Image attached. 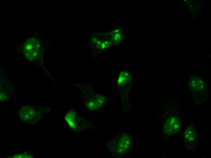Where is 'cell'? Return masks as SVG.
<instances>
[{
  "mask_svg": "<svg viewBox=\"0 0 211 158\" xmlns=\"http://www.w3.org/2000/svg\"><path fill=\"white\" fill-rule=\"evenodd\" d=\"M39 108L33 106L26 105L22 107L19 110V116L22 120L28 122H31L38 120L40 113Z\"/></svg>",
  "mask_w": 211,
  "mask_h": 158,
  "instance_id": "5",
  "label": "cell"
},
{
  "mask_svg": "<svg viewBox=\"0 0 211 158\" xmlns=\"http://www.w3.org/2000/svg\"><path fill=\"white\" fill-rule=\"evenodd\" d=\"M65 120L69 128L75 132L90 129L92 124L80 115L77 110L71 108L65 114Z\"/></svg>",
  "mask_w": 211,
  "mask_h": 158,
  "instance_id": "2",
  "label": "cell"
},
{
  "mask_svg": "<svg viewBox=\"0 0 211 158\" xmlns=\"http://www.w3.org/2000/svg\"><path fill=\"white\" fill-rule=\"evenodd\" d=\"M180 125V118L176 116L168 118L164 124V131L167 135H171L176 133L179 130Z\"/></svg>",
  "mask_w": 211,
  "mask_h": 158,
  "instance_id": "6",
  "label": "cell"
},
{
  "mask_svg": "<svg viewBox=\"0 0 211 158\" xmlns=\"http://www.w3.org/2000/svg\"><path fill=\"white\" fill-rule=\"evenodd\" d=\"M111 41L115 44H120L124 38L123 32L121 29H117L111 32Z\"/></svg>",
  "mask_w": 211,
  "mask_h": 158,
  "instance_id": "8",
  "label": "cell"
},
{
  "mask_svg": "<svg viewBox=\"0 0 211 158\" xmlns=\"http://www.w3.org/2000/svg\"><path fill=\"white\" fill-rule=\"evenodd\" d=\"M184 140L188 144L194 143L196 140L197 135L194 127L190 126L186 128L183 134Z\"/></svg>",
  "mask_w": 211,
  "mask_h": 158,
  "instance_id": "7",
  "label": "cell"
},
{
  "mask_svg": "<svg viewBox=\"0 0 211 158\" xmlns=\"http://www.w3.org/2000/svg\"><path fill=\"white\" fill-rule=\"evenodd\" d=\"M132 143V138L130 134L122 132L108 142L106 146L114 156L119 157L131 149Z\"/></svg>",
  "mask_w": 211,
  "mask_h": 158,
  "instance_id": "1",
  "label": "cell"
},
{
  "mask_svg": "<svg viewBox=\"0 0 211 158\" xmlns=\"http://www.w3.org/2000/svg\"><path fill=\"white\" fill-rule=\"evenodd\" d=\"M40 48V43L34 37L27 38L23 43L22 50L24 55L29 61L34 60L38 57Z\"/></svg>",
  "mask_w": 211,
  "mask_h": 158,
  "instance_id": "4",
  "label": "cell"
},
{
  "mask_svg": "<svg viewBox=\"0 0 211 158\" xmlns=\"http://www.w3.org/2000/svg\"><path fill=\"white\" fill-rule=\"evenodd\" d=\"M83 102L85 108L93 112L100 110L106 103L104 97L96 93L87 92L84 94Z\"/></svg>",
  "mask_w": 211,
  "mask_h": 158,
  "instance_id": "3",
  "label": "cell"
}]
</instances>
